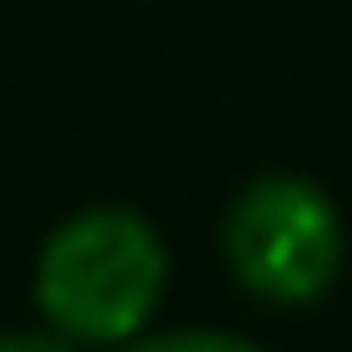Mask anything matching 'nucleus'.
Returning <instances> with one entry per match:
<instances>
[{
    "label": "nucleus",
    "instance_id": "1",
    "mask_svg": "<svg viewBox=\"0 0 352 352\" xmlns=\"http://www.w3.org/2000/svg\"><path fill=\"white\" fill-rule=\"evenodd\" d=\"M170 294V248L151 215L124 202H91L52 222L33 254V314L65 340L104 352L157 327Z\"/></svg>",
    "mask_w": 352,
    "mask_h": 352
},
{
    "label": "nucleus",
    "instance_id": "2",
    "mask_svg": "<svg viewBox=\"0 0 352 352\" xmlns=\"http://www.w3.org/2000/svg\"><path fill=\"white\" fill-rule=\"evenodd\" d=\"M222 261L261 307H320L346 274V209L314 176L267 170L228 202Z\"/></svg>",
    "mask_w": 352,
    "mask_h": 352
},
{
    "label": "nucleus",
    "instance_id": "3",
    "mask_svg": "<svg viewBox=\"0 0 352 352\" xmlns=\"http://www.w3.org/2000/svg\"><path fill=\"white\" fill-rule=\"evenodd\" d=\"M104 352H267V346L241 340L228 327H144L138 340L104 346Z\"/></svg>",
    "mask_w": 352,
    "mask_h": 352
},
{
    "label": "nucleus",
    "instance_id": "4",
    "mask_svg": "<svg viewBox=\"0 0 352 352\" xmlns=\"http://www.w3.org/2000/svg\"><path fill=\"white\" fill-rule=\"evenodd\" d=\"M0 352H91V346H78V340H65L59 327L33 320V327H0Z\"/></svg>",
    "mask_w": 352,
    "mask_h": 352
}]
</instances>
